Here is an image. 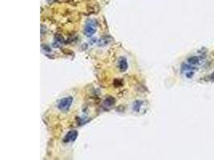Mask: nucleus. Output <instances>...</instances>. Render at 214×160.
Masks as SVG:
<instances>
[{
  "mask_svg": "<svg viewBox=\"0 0 214 160\" xmlns=\"http://www.w3.org/2000/svg\"><path fill=\"white\" fill-rule=\"evenodd\" d=\"M103 103H104V106H105V107H111L112 105L114 104L115 100H114V99H113V98H111V97H108V98H106L105 99Z\"/></svg>",
  "mask_w": 214,
  "mask_h": 160,
  "instance_id": "nucleus-6",
  "label": "nucleus"
},
{
  "mask_svg": "<svg viewBox=\"0 0 214 160\" xmlns=\"http://www.w3.org/2000/svg\"><path fill=\"white\" fill-rule=\"evenodd\" d=\"M73 99L71 97H66L63 99H61L58 102V108L62 111H67L69 110V108L72 104Z\"/></svg>",
  "mask_w": 214,
  "mask_h": 160,
  "instance_id": "nucleus-2",
  "label": "nucleus"
},
{
  "mask_svg": "<svg viewBox=\"0 0 214 160\" xmlns=\"http://www.w3.org/2000/svg\"><path fill=\"white\" fill-rule=\"evenodd\" d=\"M211 79H213V80H214V72L213 73V75H211Z\"/></svg>",
  "mask_w": 214,
  "mask_h": 160,
  "instance_id": "nucleus-7",
  "label": "nucleus"
},
{
  "mask_svg": "<svg viewBox=\"0 0 214 160\" xmlns=\"http://www.w3.org/2000/svg\"><path fill=\"white\" fill-rule=\"evenodd\" d=\"M96 21L95 19H90L87 22L84 27V34L88 37H91L96 31Z\"/></svg>",
  "mask_w": 214,
  "mask_h": 160,
  "instance_id": "nucleus-1",
  "label": "nucleus"
},
{
  "mask_svg": "<svg viewBox=\"0 0 214 160\" xmlns=\"http://www.w3.org/2000/svg\"><path fill=\"white\" fill-rule=\"evenodd\" d=\"M77 137H78V132L76 131H71L68 132V134H66L63 141H64L65 143L73 142V141L76 139Z\"/></svg>",
  "mask_w": 214,
  "mask_h": 160,
  "instance_id": "nucleus-3",
  "label": "nucleus"
},
{
  "mask_svg": "<svg viewBox=\"0 0 214 160\" xmlns=\"http://www.w3.org/2000/svg\"><path fill=\"white\" fill-rule=\"evenodd\" d=\"M200 63V58L198 57H196V56H193L188 59V63L191 66H196L197 64H199Z\"/></svg>",
  "mask_w": 214,
  "mask_h": 160,
  "instance_id": "nucleus-5",
  "label": "nucleus"
},
{
  "mask_svg": "<svg viewBox=\"0 0 214 160\" xmlns=\"http://www.w3.org/2000/svg\"><path fill=\"white\" fill-rule=\"evenodd\" d=\"M119 68L121 71H125L128 69V63L127 59L124 57L120 58L119 60Z\"/></svg>",
  "mask_w": 214,
  "mask_h": 160,
  "instance_id": "nucleus-4",
  "label": "nucleus"
}]
</instances>
